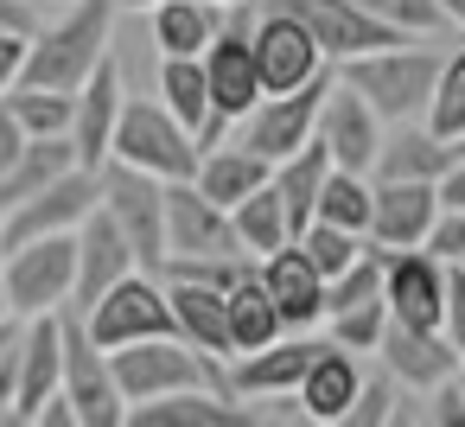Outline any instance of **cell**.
<instances>
[{
  "mask_svg": "<svg viewBox=\"0 0 465 427\" xmlns=\"http://www.w3.org/2000/svg\"><path fill=\"white\" fill-rule=\"evenodd\" d=\"M440 71H446V52L414 45V39H395V45H376V52H357V58L338 65V77L351 90H363L370 109L389 128L395 122H427L433 90H440Z\"/></svg>",
  "mask_w": 465,
  "mask_h": 427,
  "instance_id": "cell-1",
  "label": "cell"
},
{
  "mask_svg": "<svg viewBox=\"0 0 465 427\" xmlns=\"http://www.w3.org/2000/svg\"><path fill=\"white\" fill-rule=\"evenodd\" d=\"M122 0H77V7L52 26L33 33L26 52V77L20 84H45V90H84L96 77V65L109 58V33H115Z\"/></svg>",
  "mask_w": 465,
  "mask_h": 427,
  "instance_id": "cell-2",
  "label": "cell"
},
{
  "mask_svg": "<svg viewBox=\"0 0 465 427\" xmlns=\"http://www.w3.org/2000/svg\"><path fill=\"white\" fill-rule=\"evenodd\" d=\"M115 160H128L153 179H198L204 147L160 96H128L122 128H115Z\"/></svg>",
  "mask_w": 465,
  "mask_h": 427,
  "instance_id": "cell-3",
  "label": "cell"
},
{
  "mask_svg": "<svg viewBox=\"0 0 465 427\" xmlns=\"http://www.w3.org/2000/svg\"><path fill=\"white\" fill-rule=\"evenodd\" d=\"M77 313V306H71ZM90 338L103 351H122V344H141V338H179V313H173V293H166V274H122L90 313H84Z\"/></svg>",
  "mask_w": 465,
  "mask_h": 427,
  "instance_id": "cell-4",
  "label": "cell"
},
{
  "mask_svg": "<svg viewBox=\"0 0 465 427\" xmlns=\"http://www.w3.org/2000/svg\"><path fill=\"white\" fill-rule=\"evenodd\" d=\"M71 293H77V230L33 236L20 249H7V300H14V319L64 313Z\"/></svg>",
  "mask_w": 465,
  "mask_h": 427,
  "instance_id": "cell-5",
  "label": "cell"
},
{
  "mask_svg": "<svg viewBox=\"0 0 465 427\" xmlns=\"http://www.w3.org/2000/svg\"><path fill=\"white\" fill-rule=\"evenodd\" d=\"M331 84H338V65L331 71H319L312 84H300V90H281V96H262L236 128V141L242 147H255L262 160H287V154H300L312 134H319V109H325V96H331Z\"/></svg>",
  "mask_w": 465,
  "mask_h": 427,
  "instance_id": "cell-6",
  "label": "cell"
},
{
  "mask_svg": "<svg viewBox=\"0 0 465 427\" xmlns=\"http://www.w3.org/2000/svg\"><path fill=\"white\" fill-rule=\"evenodd\" d=\"M64 395L77 402V421L84 427H122L128 421V395H122V376H115V357L90 338L84 313L64 306Z\"/></svg>",
  "mask_w": 465,
  "mask_h": 427,
  "instance_id": "cell-7",
  "label": "cell"
},
{
  "mask_svg": "<svg viewBox=\"0 0 465 427\" xmlns=\"http://www.w3.org/2000/svg\"><path fill=\"white\" fill-rule=\"evenodd\" d=\"M103 204L115 211V223L128 230L134 255L147 274L166 268V179L128 166V160H109L103 166Z\"/></svg>",
  "mask_w": 465,
  "mask_h": 427,
  "instance_id": "cell-8",
  "label": "cell"
},
{
  "mask_svg": "<svg viewBox=\"0 0 465 427\" xmlns=\"http://www.w3.org/2000/svg\"><path fill=\"white\" fill-rule=\"evenodd\" d=\"M96 204H103V173H96V166H71L64 179H52L45 192H33L26 204H14L7 217H0V249H20V243H33V236L77 230Z\"/></svg>",
  "mask_w": 465,
  "mask_h": 427,
  "instance_id": "cell-9",
  "label": "cell"
},
{
  "mask_svg": "<svg viewBox=\"0 0 465 427\" xmlns=\"http://www.w3.org/2000/svg\"><path fill=\"white\" fill-rule=\"evenodd\" d=\"M255 71H262V90L281 96V90H300L319 71H331V58H325V45L312 39V26L300 14L262 7V20H255Z\"/></svg>",
  "mask_w": 465,
  "mask_h": 427,
  "instance_id": "cell-10",
  "label": "cell"
},
{
  "mask_svg": "<svg viewBox=\"0 0 465 427\" xmlns=\"http://www.w3.org/2000/svg\"><path fill=\"white\" fill-rule=\"evenodd\" d=\"M255 7H287V14H300V20L312 26V39L325 45V58H331V65H344V58H357V52H376V45L408 39L401 26L376 20L363 0H255Z\"/></svg>",
  "mask_w": 465,
  "mask_h": 427,
  "instance_id": "cell-11",
  "label": "cell"
},
{
  "mask_svg": "<svg viewBox=\"0 0 465 427\" xmlns=\"http://www.w3.org/2000/svg\"><path fill=\"white\" fill-rule=\"evenodd\" d=\"M236 217L198 179H166V255H236Z\"/></svg>",
  "mask_w": 465,
  "mask_h": 427,
  "instance_id": "cell-12",
  "label": "cell"
},
{
  "mask_svg": "<svg viewBox=\"0 0 465 427\" xmlns=\"http://www.w3.org/2000/svg\"><path fill=\"white\" fill-rule=\"evenodd\" d=\"M325 344H331V338L287 332V338H274V344H262V351H242V357H230V389H236L242 402L300 395V382H306V370L319 363V351H325Z\"/></svg>",
  "mask_w": 465,
  "mask_h": 427,
  "instance_id": "cell-13",
  "label": "cell"
},
{
  "mask_svg": "<svg viewBox=\"0 0 465 427\" xmlns=\"http://www.w3.org/2000/svg\"><path fill=\"white\" fill-rule=\"evenodd\" d=\"M134 268H141V255H134L128 230L115 223L109 204H96V211L77 223V293H71V306L90 313V306H96L122 274H134Z\"/></svg>",
  "mask_w": 465,
  "mask_h": 427,
  "instance_id": "cell-14",
  "label": "cell"
},
{
  "mask_svg": "<svg viewBox=\"0 0 465 427\" xmlns=\"http://www.w3.org/2000/svg\"><path fill=\"white\" fill-rule=\"evenodd\" d=\"M376 357H382V370L401 382V389H414V395H433L446 376H459V344L440 332V325H401V319H389V332H382V344H376Z\"/></svg>",
  "mask_w": 465,
  "mask_h": 427,
  "instance_id": "cell-15",
  "label": "cell"
},
{
  "mask_svg": "<svg viewBox=\"0 0 465 427\" xmlns=\"http://www.w3.org/2000/svg\"><path fill=\"white\" fill-rule=\"evenodd\" d=\"M440 211H446V198H440L433 179H376L370 243H376V249H427Z\"/></svg>",
  "mask_w": 465,
  "mask_h": 427,
  "instance_id": "cell-16",
  "label": "cell"
},
{
  "mask_svg": "<svg viewBox=\"0 0 465 427\" xmlns=\"http://www.w3.org/2000/svg\"><path fill=\"white\" fill-rule=\"evenodd\" d=\"M446 274L452 262H440L433 249H389V274H382V300L401 325H440L446 332Z\"/></svg>",
  "mask_w": 465,
  "mask_h": 427,
  "instance_id": "cell-17",
  "label": "cell"
},
{
  "mask_svg": "<svg viewBox=\"0 0 465 427\" xmlns=\"http://www.w3.org/2000/svg\"><path fill=\"white\" fill-rule=\"evenodd\" d=\"M382 134H389V122L370 109V96H363V90H351V84L338 77V84H331V96H325V109H319V141L331 147V160H338V166H351V173H376Z\"/></svg>",
  "mask_w": 465,
  "mask_h": 427,
  "instance_id": "cell-18",
  "label": "cell"
},
{
  "mask_svg": "<svg viewBox=\"0 0 465 427\" xmlns=\"http://www.w3.org/2000/svg\"><path fill=\"white\" fill-rule=\"evenodd\" d=\"M122 109H128L122 71H115V58H103V65H96V77L77 90V128H71V141H77V160H84V166H96V173H103V166L115 160Z\"/></svg>",
  "mask_w": 465,
  "mask_h": 427,
  "instance_id": "cell-19",
  "label": "cell"
},
{
  "mask_svg": "<svg viewBox=\"0 0 465 427\" xmlns=\"http://www.w3.org/2000/svg\"><path fill=\"white\" fill-rule=\"evenodd\" d=\"M58 389H64V313H33L20 338V402L7 421H33Z\"/></svg>",
  "mask_w": 465,
  "mask_h": 427,
  "instance_id": "cell-20",
  "label": "cell"
},
{
  "mask_svg": "<svg viewBox=\"0 0 465 427\" xmlns=\"http://www.w3.org/2000/svg\"><path fill=\"white\" fill-rule=\"evenodd\" d=\"M262 281L274 287L287 332H312V325H325V274L312 268V255H306L300 243L262 255Z\"/></svg>",
  "mask_w": 465,
  "mask_h": 427,
  "instance_id": "cell-21",
  "label": "cell"
},
{
  "mask_svg": "<svg viewBox=\"0 0 465 427\" xmlns=\"http://www.w3.org/2000/svg\"><path fill=\"white\" fill-rule=\"evenodd\" d=\"M134 427H255L249 402L230 389H179V395H153L128 408Z\"/></svg>",
  "mask_w": 465,
  "mask_h": 427,
  "instance_id": "cell-22",
  "label": "cell"
},
{
  "mask_svg": "<svg viewBox=\"0 0 465 427\" xmlns=\"http://www.w3.org/2000/svg\"><path fill=\"white\" fill-rule=\"evenodd\" d=\"M357 395H363L357 351H344V344L331 338V344L319 351V363L306 370V382H300V414H306V421H325V427H344L351 408H357Z\"/></svg>",
  "mask_w": 465,
  "mask_h": 427,
  "instance_id": "cell-23",
  "label": "cell"
},
{
  "mask_svg": "<svg viewBox=\"0 0 465 427\" xmlns=\"http://www.w3.org/2000/svg\"><path fill=\"white\" fill-rule=\"evenodd\" d=\"M452 160H459V141H446L427 122H395L382 134V154H376V173L370 179H433L440 185Z\"/></svg>",
  "mask_w": 465,
  "mask_h": 427,
  "instance_id": "cell-24",
  "label": "cell"
},
{
  "mask_svg": "<svg viewBox=\"0 0 465 427\" xmlns=\"http://www.w3.org/2000/svg\"><path fill=\"white\" fill-rule=\"evenodd\" d=\"M230 0H160L153 7V45L160 58H204V45L223 33Z\"/></svg>",
  "mask_w": 465,
  "mask_h": 427,
  "instance_id": "cell-25",
  "label": "cell"
},
{
  "mask_svg": "<svg viewBox=\"0 0 465 427\" xmlns=\"http://www.w3.org/2000/svg\"><path fill=\"white\" fill-rule=\"evenodd\" d=\"M173 293V313H179V338L217 351V357H236V338H230V293L223 287H204V281H166Z\"/></svg>",
  "mask_w": 465,
  "mask_h": 427,
  "instance_id": "cell-26",
  "label": "cell"
},
{
  "mask_svg": "<svg viewBox=\"0 0 465 427\" xmlns=\"http://www.w3.org/2000/svg\"><path fill=\"white\" fill-rule=\"evenodd\" d=\"M331 147L312 134L300 154H287L281 166H274V192H281V204H287V217H293V243H300V230L319 217V192H325V179H331Z\"/></svg>",
  "mask_w": 465,
  "mask_h": 427,
  "instance_id": "cell-27",
  "label": "cell"
},
{
  "mask_svg": "<svg viewBox=\"0 0 465 427\" xmlns=\"http://www.w3.org/2000/svg\"><path fill=\"white\" fill-rule=\"evenodd\" d=\"M71 166H84L71 134H33L26 154H20V166H14V173H0V217H7L14 204H26L33 192H45L52 179H64Z\"/></svg>",
  "mask_w": 465,
  "mask_h": 427,
  "instance_id": "cell-28",
  "label": "cell"
},
{
  "mask_svg": "<svg viewBox=\"0 0 465 427\" xmlns=\"http://www.w3.org/2000/svg\"><path fill=\"white\" fill-rule=\"evenodd\" d=\"M262 185H274V160H262L255 147H242V141H223V147H211L204 154V166H198V192H211L217 204H242L249 192H262Z\"/></svg>",
  "mask_w": 465,
  "mask_h": 427,
  "instance_id": "cell-29",
  "label": "cell"
},
{
  "mask_svg": "<svg viewBox=\"0 0 465 427\" xmlns=\"http://www.w3.org/2000/svg\"><path fill=\"white\" fill-rule=\"evenodd\" d=\"M230 338H236V357H242V351H262V344H274V338H287V319H281L274 287L262 281V262L230 287Z\"/></svg>",
  "mask_w": 465,
  "mask_h": 427,
  "instance_id": "cell-30",
  "label": "cell"
},
{
  "mask_svg": "<svg viewBox=\"0 0 465 427\" xmlns=\"http://www.w3.org/2000/svg\"><path fill=\"white\" fill-rule=\"evenodd\" d=\"M160 103H166L192 134H204V122H211V77H204V58H160Z\"/></svg>",
  "mask_w": 465,
  "mask_h": 427,
  "instance_id": "cell-31",
  "label": "cell"
},
{
  "mask_svg": "<svg viewBox=\"0 0 465 427\" xmlns=\"http://www.w3.org/2000/svg\"><path fill=\"white\" fill-rule=\"evenodd\" d=\"M230 217H236V236H242V249H249V255H274V249H287V243H293V217H287V204H281V192H274V185L249 192Z\"/></svg>",
  "mask_w": 465,
  "mask_h": 427,
  "instance_id": "cell-32",
  "label": "cell"
},
{
  "mask_svg": "<svg viewBox=\"0 0 465 427\" xmlns=\"http://www.w3.org/2000/svg\"><path fill=\"white\" fill-rule=\"evenodd\" d=\"M319 217L357 230V236H370V217H376V179H370V173H351V166H331V179H325V192H319Z\"/></svg>",
  "mask_w": 465,
  "mask_h": 427,
  "instance_id": "cell-33",
  "label": "cell"
},
{
  "mask_svg": "<svg viewBox=\"0 0 465 427\" xmlns=\"http://www.w3.org/2000/svg\"><path fill=\"white\" fill-rule=\"evenodd\" d=\"M7 109L20 115L26 134H71L77 128V90H45V84H14Z\"/></svg>",
  "mask_w": 465,
  "mask_h": 427,
  "instance_id": "cell-34",
  "label": "cell"
},
{
  "mask_svg": "<svg viewBox=\"0 0 465 427\" xmlns=\"http://www.w3.org/2000/svg\"><path fill=\"white\" fill-rule=\"evenodd\" d=\"M300 249L312 255V268L331 281V274H344L363 249H370V236H357V230H344V223H325V217H312L306 230H300Z\"/></svg>",
  "mask_w": 465,
  "mask_h": 427,
  "instance_id": "cell-35",
  "label": "cell"
},
{
  "mask_svg": "<svg viewBox=\"0 0 465 427\" xmlns=\"http://www.w3.org/2000/svg\"><path fill=\"white\" fill-rule=\"evenodd\" d=\"M427 128H440L446 141L465 134V45L446 52V71H440V90H433V109H427Z\"/></svg>",
  "mask_w": 465,
  "mask_h": 427,
  "instance_id": "cell-36",
  "label": "cell"
},
{
  "mask_svg": "<svg viewBox=\"0 0 465 427\" xmlns=\"http://www.w3.org/2000/svg\"><path fill=\"white\" fill-rule=\"evenodd\" d=\"M389 300H370V306H351V313H331L325 325H331V338L344 344V351H376L382 344V332H389Z\"/></svg>",
  "mask_w": 465,
  "mask_h": 427,
  "instance_id": "cell-37",
  "label": "cell"
},
{
  "mask_svg": "<svg viewBox=\"0 0 465 427\" xmlns=\"http://www.w3.org/2000/svg\"><path fill=\"white\" fill-rule=\"evenodd\" d=\"M382 421H401V382L382 370V376H363V395L351 408V427H382Z\"/></svg>",
  "mask_w": 465,
  "mask_h": 427,
  "instance_id": "cell-38",
  "label": "cell"
},
{
  "mask_svg": "<svg viewBox=\"0 0 465 427\" xmlns=\"http://www.w3.org/2000/svg\"><path fill=\"white\" fill-rule=\"evenodd\" d=\"M363 7H370L376 20L401 26L408 39H414V33H440V26H446V14H440V0H363Z\"/></svg>",
  "mask_w": 465,
  "mask_h": 427,
  "instance_id": "cell-39",
  "label": "cell"
},
{
  "mask_svg": "<svg viewBox=\"0 0 465 427\" xmlns=\"http://www.w3.org/2000/svg\"><path fill=\"white\" fill-rule=\"evenodd\" d=\"M20 338H26V319H0V421L20 402Z\"/></svg>",
  "mask_w": 465,
  "mask_h": 427,
  "instance_id": "cell-40",
  "label": "cell"
},
{
  "mask_svg": "<svg viewBox=\"0 0 465 427\" xmlns=\"http://www.w3.org/2000/svg\"><path fill=\"white\" fill-rule=\"evenodd\" d=\"M427 249L440 255V262H465V211H440V223H433V236H427Z\"/></svg>",
  "mask_w": 465,
  "mask_h": 427,
  "instance_id": "cell-41",
  "label": "cell"
},
{
  "mask_svg": "<svg viewBox=\"0 0 465 427\" xmlns=\"http://www.w3.org/2000/svg\"><path fill=\"white\" fill-rule=\"evenodd\" d=\"M427 421H433V427H465V382H459V376H446V382L433 389Z\"/></svg>",
  "mask_w": 465,
  "mask_h": 427,
  "instance_id": "cell-42",
  "label": "cell"
},
{
  "mask_svg": "<svg viewBox=\"0 0 465 427\" xmlns=\"http://www.w3.org/2000/svg\"><path fill=\"white\" fill-rule=\"evenodd\" d=\"M26 52H33V33H0V96L26 77Z\"/></svg>",
  "mask_w": 465,
  "mask_h": 427,
  "instance_id": "cell-43",
  "label": "cell"
},
{
  "mask_svg": "<svg viewBox=\"0 0 465 427\" xmlns=\"http://www.w3.org/2000/svg\"><path fill=\"white\" fill-rule=\"evenodd\" d=\"M446 338L465 357V262H452V274H446Z\"/></svg>",
  "mask_w": 465,
  "mask_h": 427,
  "instance_id": "cell-44",
  "label": "cell"
},
{
  "mask_svg": "<svg viewBox=\"0 0 465 427\" xmlns=\"http://www.w3.org/2000/svg\"><path fill=\"white\" fill-rule=\"evenodd\" d=\"M26 141H33V134L20 128V115L7 109V96H0V173H14V166H20V154H26Z\"/></svg>",
  "mask_w": 465,
  "mask_h": 427,
  "instance_id": "cell-45",
  "label": "cell"
},
{
  "mask_svg": "<svg viewBox=\"0 0 465 427\" xmlns=\"http://www.w3.org/2000/svg\"><path fill=\"white\" fill-rule=\"evenodd\" d=\"M0 33H39L33 0H0Z\"/></svg>",
  "mask_w": 465,
  "mask_h": 427,
  "instance_id": "cell-46",
  "label": "cell"
},
{
  "mask_svg": "<svg viewBox=\"0 0 465 427\" xmlns=\"http://www.w3.org/2000/svg\"><path fill=\"white\" fill-rule=\"evenodd\" d=\"M440 198H446L452 211H465V154L446 166V179H440Z\"/></svg>",
  "mask_w": 465,
  "mask_h": 427,
  "instance_id": "cell-47",
  "label": "cell"
},
{
  "mask_svg": "<svg viewBox=\"0 0 465 427\" xmlns=\"http://www.w3.org/2000/svg\"><path fill=\"white\" fill-rule=\"evenodd\" d=\"M0 319H14V300H7V249H0Z\"/></svg>",
  "mask_w": 465,
  "mask_h": 427,
  "instance_id": "cell-48",
  "label": "cell"
},
{
  "mask_svg": "<svg viewBox=\"0 0 465 427\" xmlns=\"http://www.w3.org/2000/svg\"><path fill=\"white\" fill-rule=\"evenodd\" d=\"M440 14H446V26H465V0H440Z\"/></svg>",
  "mask_w": 465,
  "mask_h": 427,
  "instance_id": "cell-49",
  "label": "cell"
},
{
  "mask_svg": "<svg viewBox=\"0 0 465 427\" xmlns=\"http://www.w3.org/2000/svg\"><path fill=\"white\" fill-rule=\"evenodd\" d=\"M160 0H122V14H153Z\"/></svg>",
  "mask_w": 465,
  "mask_h": 427,
  "instance_id": "cell-50",
  "label": "cell"
},
{
  "mask_svg": "<svg viewBox=\"0 0 465 427\" xmlns=\"http://www.w3.org/2000/svg\"><path fill=\"white\" fill-rule=\"evenodd\" d=\"M459 382H465V363H459Z\"/></svg>",
  "mask_w": 465,
  "mask_h": 427,
  "instance_id": "cell-51",
  "label": "cell"
},
{
  "mask_svg": "<svg viewBox=\"0 0 465 427\" xmlns=\"http://www.w3.org/2000/svg\"><path fill=\"white\" fill-rule=\"evenodd\" d=\"M459 154H465V134H459Z\"/></svg>",
  "mask_w": 465,
  "mask_h": 427,
  "instance_id": "cell-52",
  "label": "cell"
}]
</instances>
